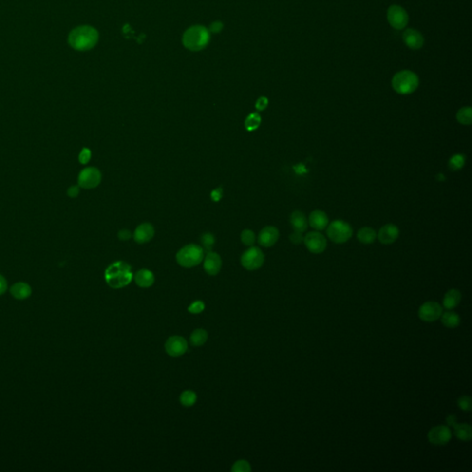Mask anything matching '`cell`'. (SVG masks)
Returning a JSON list of instances; mask_svg holds the SVG:
<instances>
[{
    "label": "cell",
    "mask_w": 472,
    "mask_h": 472,
    "mask_svg": "<svg viewBox=\"0 0 472 472\" xmlns=\"http://www.w3.org/2000/svg\"><path fill=\"white\" fill-rule=\"evenodd\" d=\"M99 41V33L92 26L83 25L75 28L69 35L70 46L77 51H89Z\"/></svg>",
    "instance_id": "1"
},
{
    "label": "cell",
    "mask_w": 472,
    "mask_h": 472,
    "mask_svg": "<svg viewBox=\"0 0 472 472\" xmlns=\"http://www.w3.org/2000/svg\"><path fill=\"white\" fill-rule=\"evenodd\" d=\"M131 266L127 262L116 261L105 269L104 279L113 289H121L128 286L133 280Z\"/></svg>",
    "instance_id": "2"
},
{
    "label": "cell",
    "mask_w": 472,
    "mask_h": 472,
    "mask_svg": "<svg viewBox=\"0 0 472 472\" xmlns=\"http://www.w3.org/2000/svg\"><path fill=\"white\" fill-rule=\"evenodd\" d=\"M210 41V33L205 26L194 25L189 28L183 35L182 42L189 51L198 52L205 49Z\"/></svg>",
    "instance_id": "3"
},
{
    "label": "cell",
    "mask_w": 472,
    "mask_h": 472,
    "mask_svg": "<svg viewBox=\"0 0 472 472\" xmlns=\"http://www.w3.org/2000/svg\"><path fill=\"white\" fill-rule=\"evenodd\" d=\"M419 86V77L411 70H402L392 78V87L399 94H411Z\"/></svg>",
    "instance_id": "4"
},
{
    "label": "cell",
    "mask_w": 472,
    "mask_h": 472,
    "mask_svg": "<svg viewBox=\"0 0 472 472\" xmlns=\"http://www.w3.org/2000/svg\"><path fill=\"white\" fill-rule=\"evenodd\" d=\"M204 258V250L198 245L190 244L181 248L176 254V261L183 267L198 266Z\"/></svg>",
    "instance_id": "5"
},
{
    "label": "cell",
    "mask_w": 472,
    "mask_h": 472,
    "mask_svg": "<svg viewBox=\"0 0 472 472\" xmlns=\"http://www.w3.org/2000/svg\"><path fill=\"white\" fill-rule=\"evenodd\" d=\"M326 233L332 242L336 244H343L352 238L353 231L352 226L348 223L337 220L327 225Z\"/></svg>",
    "instance_id": "6"
},
{
    "label": "cell",
    "mask_w": 472,
    "mask_h": 472,
    "mask_svg": "<svg viewBox=\"0 0 472 472\" xmlns=\"http://www.w3.org/2000/svg\"><path fill=\"white\" fill-rule=\"evenodd\" d=\"M265 256L262 250L256 246H250V248L244 252L241 257V264L247 270H257L263 266Z\"/></svg>",
    "instance_id": "7"
},
{
    "label": "cell",
    "mask_w": 472,
    "mask_h": 472,
    "mask_svg": "<svg viewBox=\"0 0 472 472\" xmlns=\"http://www.w3.org/2000/svg\"><path fill=\"white\" fill-rule=\"evenodd\" d=\"M102 181V173L95 167H87L81 170L77 176L79 188L93 189L97 188Z\"/></svg>",
    "instance_id": "8"
},
{
    "label": "cell",
    "mask_w": 472,
    "mask_h": 472,
    "mask_svg": "<svg viewBox=\"0 0 472 472\" xmlns=\"http://www.w3.org/2000/svg\"><path fill=\"white\" fill-rule=\"evenodd\" d=\"M443 314L442 305L434 301H428L422 303L418 311V316L422 321L432 323L438 320Z\"/></svg>",
    "instance_id": "9"
},
{
    "label": "cell",
    "mask_w": 472,
    "mask_h": 472,
    "mask_svg": "<svg viewBox=\"0 0 472 472\" xmlns=\"http://www.w3.org/2000/svg\"><path fill=\"white\" fill-rule=\"evenodd\" d=\"M164 348L169 356L180 357L188 352L189 344L185 338L181 336H172L166 340Z\"/></svg>",
    "instance_id": "10"
},
{
    "label": "cell",
    "mask_w": 472,
    "mask_h": 472,
    "mask_svg": "<svg viewBox=\"0 0 472 472\" xmlns=\"http://www.w3.org/2000/svg\"><path fill=\"white\" fill-rule=\"evenodd\" d=\"M387 19L389 24L396 30H402L408 24L409 16L403 8L393 5L387 10Z\"/></svg>",
    "instance_id": "11"
},
{
    "label": "cell",
    "mask_w": 472,
    "mask_h": 472,
    "mask_svg": "<svg viewBox=\"0 0 472 472\" xmlns=\"http://www.w3.org/2000/svg\"><path fill=\"white\" fill-rule=\"evenodd\" d=\"M306 248L313 254H321L326 248V237L318 232H310L303 237Z\"/></svg>",
    "instance_id": "12"
},
{
    "label": "cell",
    "mask_w": 472,
    "mask_h": 472,
    "mask_svg": "<svg viewBox=\"0 0 472 472\" xmlns=\"http://www.w3.org/2000/svg\"><path fill=\"white\" fill-rule=\"evenodd\" d=\"M452 438V432L449 426L437 425L433 427L428 433V440L432 445L445 446Z\"/></svg>",
    "instance_id": "13"
},
{
    "label": "cell",
    "mask_w": 472,
    "mask_h": 472,
    "mask_svg": "<svg viewBox=\"0 0 472 472\" xmlns=\"http://www.w3.org/2000/svg\"><path fill=\"white\" fill-rule=\"evenodd\" d=\"M280 232L274 226H266L258 234V243L264 247H271L279 240Z\"/></svg>",
    "instance_id": "14"
},
{
    "label": "cell",
    "mask_w": 472,
    "mask_h": 472,
    "mask_svg": "<svg viewBox=\"0 0 472 472\" xmlns=\"http://www.w3.org/2000/svg\"><path fill=\"white\" fill-rule=\"evenodd\" d=\"M223 261L221 257L214 252H208L206 258L204 259L203 266L207 273L210 276L219 274L222 269Z\"/></svg>",
    "instance_id": "15"
},
{
    "label": "cell",
    "mask_w": 472,
    "mask_h": 472,
    "mask_svg": "<svg viewBox=\"0 0 472 472\" xmlns=\"http://www.w3.org/2000/svg\"><path fill=\"white\" fill-rule=\"evenodd\" d=\"M399 236V229L395 224H386L378 232V240L384 245L393 244Z\"/></svg>",
    "instance_id": "16"
},
{
    "label": "cell",
    "mask_w": 472,
    "mask_h": 472,
    "mask_svg": "<svg viewBox=\"0 0 472 472\" xmlns=\"http://www.w3.org/2000/svg\"><path fill=\"white\" fill-rule=\"evenodd\" d=\"M154 233L153 226L151 224L144 223L138 225L136 228L133 234V238L137 244H145L153 238Z\"/></svg>",
    "instance_id": "17"
},
{
    "label": "cell",
    "mask_w": 472,
    "mask_h": 472,
    "mask_svg": "<svg viewBox=\"0 0 472 472\" xmlns=\"http://www.w3.org/2000/svg\"><path fill=\"white\" fill-rule=\"evenodd\" d=\"M403 41L407 46L413 50L420 49L424 43V39L421 33L413 29H408L404 32Z\"/></svg>",
    "instance_id": "18"
},
{
    "label": "cell",
    "mask_w": 472,
    "mask_h": 472,
    "mask_svg": "<svg viewBox=\"0 0 472 472\" xmlns=\"http://www.w3.org/2000/svg\"><path fill=\"white\" fill-rule=\"evenodd\" d=\"M328 223H329L328 217L324 211L317 209L311 212L309 216L310 226L316 229L317 231L325 230L328 225Z\"/></svg>",
    "instance_id": "19"
},
{
    "label": "cell",
    "mask_w": 472,
    "mask_h": 472,
    "mask_svg": "<svg viewBox=\"0 0 472 472\" xmlns=\"http://www.w3.org/2000/svg\"><path fill=\"white\" fill-rule=\"evenodd\" d=\"M133 279L137 286L140 288H150L154 284L155 282L154 274L146 268L139 269L133 276Z\"/></svg>",
    "instance_id": "20"
},
{
    "label": "cell",
    "mask_w": 472,
    "mask_h": 472,
    "mask_svg": "<svg viewBox=\"0 0 472 472\" xmlns=\"http://www.w3.org/2000/svg\"><path fill=\"white\" fill-rule=\"evenodd\" d=\"M291 224L294 232H304L308 228V222L305 217L300 210H295L291 215Z\"/></svg>",
    "instance_id": "21"
},
{
    "label": "cell",
    "mask_w": 472,
    "mask_h": 472,
    "mask_svg": "<svg viewBox=\"0 0 472 472\" xmlns=\"http://www.w3.org/2000/svg\"><path fill=\"white\" fill-rule=\"evenodd\" d=\"M461 292L456 289H451L445 294L443 299V306L447 310L455 309L461 302Z\"/></svg>",
    "instance_id": "22"
},
{
    "label": "cell",
    "mask_w": 472,
    "mask_h": 472,
    "mask_svg": "<svg viewBox=\"0 0 472 472\" xmlns=\"http://www.w3.org/2000/svg\"><path fill=\"white\" fill-rule=\"evenodd\" d=\"M10 293L15 299L24 300L31 296L32 288L25 283H17L11 286Z\"/></svg>",
    "instance_id": "23"
},
{
    "label": "cell",
    "mask_w": 472,
    "mask_h": 472,
    "mask_svg": "<svg viewBox=\"0 0 472 472\" xmlns=\"http://www.w3.org/2000/svg\"><path fill=\"white\" fill-rule=\"evenodd\" d=\"M455 437L463 442H469L472 439V426L468 423H455L453 426Z\"/></svg>",
    "instance_id": "24"
},
{
    "label": "cell",
    "mask_w": 472,
    "mask_h": 472,
    "mask_svg": "<svg viewBox=\"0 0 472 472\" xmlns=\"http://www.w3.org/2000/svg\"><path fill=\"white\" fill-rule=\"evenodd\" d=\"M440 318H441L442 324L448 328L457 327L460 325V322H461V318L459 317V315L451 310L443 313Z\"/></svg>",
    "instance_id": "25"
},
{
    "label": "cell",
    "mask_w": 472,
    "mask_h": 472,
    "mask_svg": "<svg viewBox=\"0 0 472 472\" xmlns=\"http://www.w3.org/2000/svg\"><path fill=\"white\" fill-rule=\"evenodd\" d=\"M377 236L378 235L376 231L370 227H363L357 232L358 240L364 245H369L374 243L377 239Z\"/></svg>",
    "instance_id": "26"
},
{
    "label": "cell",
    "mask_w": 472,
    "mask_h": 472,
    "mask_svg": "<svg viewBox=\"0 0 472 472\" xmlns=\"http://www.w3.org/2000/svg\"><path fill=\"white\" fill-rule=\"evenodd\" d=\"M208 339V334L205 329L198 328L192 332L190 336V343L194 347H200L206 343Z\"/></svg>",
    "instance_id": "27"
},
{
    "label": "cell",
    "mask_w": 472,
    "mask_h": 472,
    "mask_svg": "<svg viewBox=\"0 0 472 472\" xmlns=\"http://www.w3.org/2000/svg\"><path fill=\"white\" fill-rule=\"evenodd\" d=\"M456 120L462 125H472V109L471 106L462 107L456 113Z\"/></svg>",
    "instance_id": "28"
},
{
    "label": "cell",
    "mask_w": 472,
    "mask_h": 472,
    "mask_svg": "<svg viewBox=\"0 0 472 472\" xmlns=\"http://www.w3.org/2000/svg\"><path fill=\"white\" fill-rule=\"evenodd\" d=\"M260 124H261V116L258 113H250L245 121V127L249 132L257 130L259 128Z\"/></svg>",
    "instance_id": "29"
},
{
    "label": "cell",
    "mask_w": 472,
    "mask_h": 472,
    "mask_svg": "<svg viewBox=\"0 0 472 472\" xmlns=\"http://www.w3.org/2000/svg\"><path fill=\"white\" fill-rule=\"evenodd\" d=\"M198 400V396L192 390H185L180 396V403L184 407H192Z\"/></svg>",
    "instance_id": "30"
},
{
    "label": "cell",
    "mask_w": 472,
    "mask_h": 472,
    "mask_svg": "<svg viewBox=\"0 0 472 472\" xmlns=\"http://www.w3.org/2000/svg\"><path fill=\"white\" fill-rule=\"evenodd\" d=\"M466 161V157L462 154H455L452 156L448 162V167L452 171H458L463 168Z\"/></svg>",
    "instance_id": "31"
},
{
    "label": "cell",
    "mask_w": 472,
    "mask_h": 472,
    "mask_svg": "<svg viewBox=\"0 0 472 472\" xmlns=\"http://www.w3.org/2000/svg\"><path fill=\"white\" fill-rule=\"evenodd\" d=\"M201 244H202V248L204 251L210 252L211 249L213 248L215 245L214 235L210 232H206L201 236Z\"/></svg>",
    "instance_id": "32"
},
{
    "label": "cell",
    "mask_w": 472,
    "mask_h": 472,
    "mask_svg": "<svg viewBox=\"0 0 472 472\" xmlns=\"http://www.w3.org/2000/svg\"><path fill=\"white\" fill-rule=\"evenodd\" d=\"M241 241L246 246H253L256 242L255 232L251 230H244L241 233Z\"/></svg>",
    "instance_id": "33"
},
{
    "label": "cell",
    "mask_w": 472,
    "mask_h": 472,
    "mask_svg": "<svg viewBox=\"0 0 472 472\" xmlns=\"http://www.w3.org/2000/svg\"><path fill=\"white\" fill-rule=\"evenodd\" d=\"M232 472H250L252 471L251 465L245 459L237 460L231 469Z\"/></svg>",
    "instance_id": "34"
},
{
    "label": "cell",
    "mask_w": 472,
    "mask_h": 472,
    "mask_svg": "<svg viewBox=\"0 0 472 472\" xmlns=\"http://www.w3.org/2000/svg\"><path fill=\"white\" fill-rule=\"evenodd\" d=\"M457 406L463 412H471L472 410V397L470 396H462L457 399Z\"/></svg>",
    "instance_id": "35"
},
{
    "label": "cell",
    "mask_w": 472,
    "mask_h": 472,
    "mask_svg": "<svg viewBox=\"0 0 472 472\" xmlns=\"http://www.w3.org/2000/svg\"><path fill=\"white\" fill-rule=\"evenodd\" d=\"M188 310L193 315H198L205 310V303L202 301H195L189 305Z\"/></svg>",
    "instance_id": "36"
},
{
    "label": "cell",
    "mask_w": 472,
    "mask_h": 472,
    "mask_svg": "<svg viewBox=\"0 0 472 472\" xmlns=\"http://www.w3.org/2000/svg\"><path fill=\"white\" fill-rule=\"evenodd\" d=\"M92 151L88 148H83L78 155V162L81 164H87L91 161Z\"/></svg>",
    "instance_id": "37"
},
{
    "label": "cell",
    "mask_w": 472,
    "mask_h": 472,
    "mask_svg": "<svg viewBox=\"0 0 472 472\" xmlns=\"http://www.w3.org/2000/svg\"><path fill=\"white\" fill-rule=\"evenodd\" d=\"M223 29H224V23L220 20H216L209 25L208 31L209 33H212V34H219L223 31Z\"/></svg>",
    "instance_id": "38"
},
{
    "label": "cell",
    "mask_w": 472,
    "mask_h": 472,
    "mask_svg": "<svg viewBox=\"0 0 472 472\" xmlns=\"http://www.w3.org/2000/svg\"><path fill=\"white\" fill-rule=\"evenodd\" d=\"M268 105V100L266 97H260L258 98L257 103H256V108L258 111H264Z\"/></svg>",
    "instance_id": "39"
},
{
    "label": "cell",
    "mask_w": 472,
    "mask_h": 472,
    "mask_svg": "<svg viewBox=\"0 0 472 472\" xmlns=\"http://www.w3.org/2000/svg\"><path fill=\"white\" fill-rule=\"evenodd\" d=\"M223 194H224V190L222 188H217V189H214L211 194H210V198L211 199L214 201V202H218L220 201L222 198H223Z\"/></svg>",
    "instance_id": "40"
},
{
    "label": "cell",
    "mask_w": 472,
    "mask_h": 472,
    "mask_svg": "<svg viewBox=\"0 0 472 472\" xmlns=\"http://www.w3.org/2000/svg\"><path fill=\"white\" fill-rule=\"evenodd\" d=\"M290 240L292 242V244H295V245H299L301 243L303 242V236H302V233L299 232H293L292 234L290 235Z\"/></svg>",
    "instance_id": "41"
},
{
    "label": "cell",
    "mask_w": 472,
    "mask_h": 472,
    "mask_svg": "<svg viewBox=\"0 0 472 472\" xmlns=\"http://www.w3.org/2000/svg\"><path fill=\"white\" fill-rule=\"evenodd\" d=\"M132 233L129 231V230H127V229H124V230H121L118 232V238L119 240L121 241H128L132 237Z\"/></svg>",
    "instance_id": "42"
},
{
    "label": "cell",
    "mask_w": 472,
    "mask_h": 472,
    "mask_svg": "<svg viewBox=\"0 0 472 472\" xmlns=\"http://www.w3.org/2000/svg\"><path fill=\"white\" fill-rule=\"evenodd\" d=\"M79 194V186H71L68 189V196L69 198H77Z\"/></svg>",
    "instance_id": "43"
},
{
    "label": "cell",
    "mask_w": 472,
    "mask_h": 472,
    "mask_svg": "<svg viewBox=\"0 0 472 472\" xmlns=\"http://www.w3.org/2000/svg\"><path fill=\"white\" fill-rule=\"evenodd\" d=\"M7 289H8V283L6 279L0 274V295L4 294L7 291Z\"/></svg>",
    "instance_id": "44"
},
{
    "label": "cell",
    "mask_w": 472,
    "mask_h": 472,
    "mask_svg": "<svg viewBox=\"0 0 472 472\" xmlns=\"http://www.w3.org/2000/svg\"><path fill=\"white\" fill-rule=\"evenodd\" d=\"M447 424H448V426L453 427V426L455 425V423L457 422V421H456V417H455V415H450V416H448V418L447 419Z\"/></svg>",
    "instance_id": "45"
}]
</instances>
